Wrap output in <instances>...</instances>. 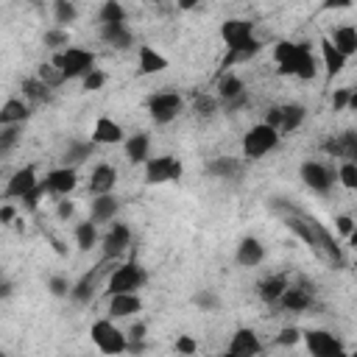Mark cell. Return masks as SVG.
<instances>
[{
  "label": "cell",
  "instance_id": "f1b7e54d",
  "mask_svg": "<svg viewBox=\"0 0 357 357\" xmlns=\"http://www.w3.org/2000/svg\"><path fill=\"white\" fill-rule=\"evenodd\" d=\"M25 117H28V106L17 98L6 100V106L0 109V126H20Z\"/></svg>",
  "mask_w": 357,
  "mask_h": 357
},
{
  "label": "cell",
  "instance_id": "7dc6e473",
  "mask_svg": "<svg viewBox=\"0 0 357 357\" xmlns=\"http://www.w3.org/2000/svg\"><path fill=\"white\" fill-rule=\"evenodd\" d=\"M349 98H351V89H335V95H332V109H335V112L349 109Z\"/></svg>",
  "mask_w": 357,
  "mask_h": 357
},
{
  "label": "cell",
  "instance_id": "f35d334b",
  "mask_svg": "<svg viewBox=\"0 0 357 357\" xmlns=\"http://www.w3.org/2000/svg\"><path fill=\"white\" fill-rule=\"evenodd\" d=\"M36 78H39V81H45L50 89H53V86H59V84L64 81V75H61V70H59L56 64H42V67H39V73H36Z\"/></svg>",
  "mask_w": 357,
  "mask_h": 357
},
{
  "label": "cell",
  "instance_id": "44dd1931",
  "mask_svg": "<svg viewBox=\"0 0 357 357\" xmlns=\"http://www.w3.org/2000/svg\"><path fill=\"white\" fill-rule=\"evenodd\" d=\"M321 59H324V67H326L329 78H335L346 67V56L332 45V39H321Z\"/></svg>",
  "mask_w": 357,
  "mask_h": 357
},
{
  "label": "cell",
  "instance_id": "e0dca14e",
  "mask_svg": "<svg viewBox=\"0 0 357 357\" xmlns=\"http://www.w3.org/2000/svg\"><path fill=\"white\" fill-rule=\"evenodd\" d=\"M92 142L95 145H114V142H123V128L120 123H114L112 117H100L92 128Z\"/></svg>",
  "mask_w": 357,
  "mask_h": 357
},
{
  "label": "cell",
  "instance_id": "9a60e30c",
  "mask_svg": "<svg viewBox=\"0 0 357 357\" xmlns=\"http://www.w3.org/2000/svg\"><path fill=\"white\" fill-rule=\"evenodd\" d=\"M114 184H117V170L106 162H100L89 176V192L92 195H112Z\"/></svg>",
  "mask_w": 357,
  "mask_h": 357
},
{
  "label": "cell",
  "instance_id": "30bf717a",
  "mask_svg": "<svg viewBox=\"0 0 357 357\" xmlns=\"http://www.w3.org/2000/svg\"><path fill=\"white\" fill-rule=\"evenodd\" d=\"M304 343H307V351L312 357H335L340 351V340L326 329H307Z\"/></svg>",
  "mask_w": 357,
  "mask_h": 357
},
{
  "label": "cell",
  "instance_id": "484cf974",
  "mask_svg": "<svg viewBox=\"0 0 357 357\" xmlns=\"http://www.w3.org/2000/svg\"><path fill=\"white\" fill-rule=\"evenodd\" d=\"M279 304H282L284 310H290V312H304V310L312 304V296H310L307 287H287L284 296L279 298Z\"/></svg>",
  "mask_w": 357,
  "mask_h": 357
},
{
  "label": "cell",
  "instance_id": "4dcf8cb0",
  "mask_svg": "<svg viewBox=\"0 0 357 357\" xmlns=\"http://www.w3.org/2000/svg\"><path fill=\"white\" fill-rule=\"evenodd\" d=\"M287 287H290V284H287L284 276H271V279H265V282L259 284V298L268 301V304H273V301H279V298L284 296Z\"/></svg>",
  "mask_w": 357,
  "mask_h": 357
},
{
  "label": "cell",
  "instance_id": "f907efd6",
  "mask_svg": "<svg viewBox=\"0 0 357 357\" xmlns=\"http://www.w3.org/2000/svg\"><path fill=\"white\" fill-rule=\"evenodd\" d=\"M335 226H337V231H340V234H346V237H349V234L354 231L357 220H351L349 215H337V218H335Z\"/></svg>",
  "mask_w": 357,
  "mask_h": 357
},
{
  "label": "cell",
  "instance_id": "b9f144b4",
  "mask_svg": "<svg viewBox=\"0 0 357 357\" xmlns=\"http://www.w3.org/2000/svg\"><path fill=\"white\" fill-rule=\"evenodd\" d=\"M45 45L47 47H53V50H67V45H70V33L64 31V28H53V31H47L45 33Z\"/></svg>",
  "mask_w": 357,
  "mask_h": 357
},
{
  "label": "cell",
  "instance_id": "ee69618b",
  "mask_svg": "<svg viewBox=\"0 0 357 357\" xmlns=\"http://www.w3.org/2000/svg\"><path fill=\"white\" fill-rule=\"evenodd\" d=\"M298 340H304V332L296 329V326H284V329L276 335V343H279V346H296Z\"/></svg>",
  "mask_w": 357,
  "mask_h": 357
},
{
  "label": "cell",
  "instance_id": "7a4b0ae2",
  "mask_svg": "<svg viewBox=\"0 0 357 357\" xmlns=\"http://www.w3.org/2000/svg\"><path fill=\"white\" fill-rule=\"evenodd\" d=\"M220 36L229 50L223 59V67H229L234 61H245L262 47L259 39H254V22H248V20H226L220 28Z\"/></svg>",
  "mask_w": 357,
  "mask_h": 357
},
{
  "label": "cell",
  "instance_id": "11a10c76",
  "mask_svg": "<svg viewBox=\"0 0 357 357\" xmlns=\"http://www.w3.org/2000/svg\"><path fill=\"white\" fill-rule=\"evenodd\" d=\"M11 220H14V206L6 204V206L0 209V223H11Z\"/></svg>",
  "mask_w": 357,
  "mask_h": 357
},
{
  "label": "cell",
  "instance_id": "ffe728a7",
  "mask_svg": "<svg viewBox=\"0 0 357 357\" xmlns=\"http://www.w3.org/2000/svg\"><path fill=\"white\" fill-rule=\"evenodd\" d=\"M273 59L279 64L282 75H296V59H298V42H279L273 50Z\"/></svg>",
  "mask_w": 357,
  "mask_h": 357
},
{
  "label": "cell",
  "instance_id": "d6986e66",
  "mask_svg": "<svg viewBox=\"0 0 357 357\" xmlns=\"http://www.w3.org/2000/svg\"><path fill=\"white\" fill-rule=\"evenodd\" d=\"M262 257H265V248H262V243H259L257 237H243V240H240V245H237V262H240L243 268L259 265Z\"/></svg>",
  "mask_w": 357,
  "mask_h": 357
},
{
  "label": "cell",
  "instance_id": "bcb514c9",
  "mask_svg": "<svg viewBox=\"0 0 357 357\" xmlns=\"http://www.w3.org/2000/svg\"><path fill=\"white\" fill-rule=\"evenodd\" d=\"M20 137V126H3V134H0V151H8Z\"/></svg>",
  "mask_w": 357,
  "mask_h": 357
},
{
  "label": "cell",
  "instance_id": "3957f363",
  "mask_svg": "<svg viewBox=\"0 0 357 357\" xmlns=\"http://www.w3.org/2000/svg\"><path fill=\"white\" fill-rule=\"evenodd\" d=\"M53 64L61 70L64 78H86L95 70V53L84 47H67L53 56Z\"/></svg>",
  "mask_w": 357,
  "mask_h": 357
},
{
  "label": "cell",
  "instance_id": "9f6ffc18",
  "mask_svg": "<svg viewBox=\"0 0 357 357\" xmlns=\"http://www.w3.org/2000/svg\"><path fill=\"white\" fill-rule=\"evenodd\" d=\"M324 8H349L346 0H335V3H324Z\"/></svg>",
  "mask_w": 357,
  "mask_h": 357
},
{
  "label": "cell",
  "instance_id": "681fc988",
  "mask_svg": "<svg viewBox=\"0 0 357 357\" xmlns=\"http://www.w3.org/2000/svg\"><path fill=\"white\" fill-rule=\"evenodd\" d=\"M176 349H178V354H187V357H190V354H195V349H198V346H195V340H192L190 335H178Z\"/></svg>",
  "mask_w": 357,
  "mask_h": 357
},
{
  "label": "cell",
  "instance_id": "603a6c76",
  "mask_svg": "<svg viewBox=\"0 0 357 357\" xmlns=\"http://www.w3.org/2000/svg\"><path fill=\"white\" fill-rule=\"evenodd\" d=\"M100 36H103L112 47H117V50H126V47H131V42H134V36H131V31H128L126 22L103 25V28H100Z\"/></svg>",
  "mask_w": 357,
  "mask_h": 357
},
{
  "label": "cell",
  "instance_id": "8d00e7d4",
  "mask_svg": "<svg viewBox=\"0 0 357 357\" xmlns=\"http://www.w3.org/2000/svg\"><path fill=\"white\" fill-rule=\"evenodd\" d=\"M92 148H95V142H73L67 148V153H64V165L67 167H75L78 162H84L92 153Z\"/></svg>",
  "mask_w": 357,
  "mask_h": 357
},
{
  "label": "cell",
  "instance_id": "83f0119b",
  "mask_svg": "<svg viewBox=\"0 0 357 357\" xmlns=\"http://www.w3.org/2000/svg\"><path fill=\"white\" fill-rule=\"evenodd\" d=\"M117 215V198L114 195H95L92 198V220L103 223Z\"/></svg>",
  "mask_w": 357,
  "mask_h": 357
},
{
  "label": "cell",
  "instance_id": "60d3db41",
  "mask_svg": "<svg viewBox=\"0 0 357 357\" xmlns=\"http://www.w3.org/2000/svg\"><path fill=\"white\" fill-rule=\"evenodd\" d=\"M53 14H56V22H73L78 17V8L67 0H56L53 3Z\"/></svg>",
  "mask_w": 357,
  "mask_h": 357
},
{
  "label": "cell",
  "instance_id": "74e56055",
  "mask_svg": "<svg viewBox=\"0 0 357 357\" xmlns=\"http://www.w3.org/2000/svg\"><path fill=\"white\" fill-rule=\"evenodd\" d=\"M92 287H95V273H86V276L78 279V284H73L70 296H73L75 301H89V298H92Z\"/></svg>",
  "mask_w": 357,
  "mask_h": 357
},
{
  "label": "cell",
  "instance_id": "6125c7cd",
  "mask_svg": "<svg viewBox=\"0 0 357 357\" xmlns=\"http://www.w3.org/2000/svg\"><path fill=\"white\" fill-rule=\"evenodd\" d=\"M349 357H357V351H354V354H349Z\"/></svg>",
  "mask_w": 357,
  "mask_h": 357
},
{
  "label": "cell",
  "instance_id": "4fadbf2b",
  "mask_svg": "<svg viewBox=\"0 0 357 357\" xmlns=\"http://www.w3.org/2000/svg\"><path fill=\"white\" fill-rule=\"evenodd\" d=\"M326 151H329L332 156H337L340 162L357 165V131H343L340 137L329 139V142H326Z\"/></svg>",
  "mask_w": 357,
  "mask_h": 357
},
{
  "label": "cell",
  "instance_id": "4316f807",
  "mask_svg": "<svg viewBox=\"0 0 357 357\" xmlns=\"http://www.w3.org/2000/svg\"><path fill=\"white\" fill-rule=\"evenodd\" d=\"M148 148H151V139L148 134H134L126 139V156L128 162L139 165V162H148Z\"/></svg>",
  "mask_w": 357,
  "mask_h": 357
},
{
  "label": "cell",
  "instance_id": "1f68e13d",
  "mask_svg": "<svg viewBox=\"0 0 357 357\" xmlns=\"http://www.w3.org/2000/svg\"><path fill=\"white\" fill-rule=\"evenodd\" d=\"M218 95L223 98V103H231L240 95H245V86H243V81L237 75H223L220 84H218Z\"/></svg>",
  "mask_w": 357,
  "mask_h": 357
},
{
  "label": "cell",
  "instance_id": "d4e9b609",
  "mask_svg": "<svg viewBox=\"0 0 357 357\" xmlns=\"http://www.w3.org/2000/svg\"><path fill=\"white\" fill-rule=\"evenodd\" d=\"M315 70H318V64H315V56H312V45H310V42H298L296 78H301V81H310V78H315Z\"/></svg>",
  "mask_w": 357,
  "mask_h": 357
},
{
  "label": "cell",
  "instance_id": "db71d44e",
  "mask_svg": "<svg viewBox=\"0 0 357 357\" xmlns=\"http://www.w3.org/2000/svg\"><path fill=\"white\" fill-rule=\"evenodd\" d=\"M56 215H59L61 220H67V218L73 215V201H59V206H56Z\"/></svg>",
  "mask_w": 357,
  "mask_h": 357
},
{
  "label": "cell",
  "instance_id": "2e32d148",
  "mask_svg": "<svg viewBox=\"0 0 357 357\" xmlns=\"http://www.w3.org/2000/svg\"><path fill=\"white\" fill-rule=\"evenodd\" d=\"M128 243H131L128 226H126V223H114V226L109 229V234L103 237V257H106V259H109V257H120V254L128 248Z\"/></svg>",
  "mask_w": 357,
  "mask_h": 357
},
{
  "label": "cell",
  "instance_id": "7bdbcfd3",
  "mask_svg": "<svg viewBox=\"0 0 357 357\" xmlns=\"http://www.w3.org/2000/svg\"><path fill=\"white\" fill-rule=\"evenodd\" d=\"M192 112H195L198 117H212V114L218 112V100L209 98V95H198L195 103H192Z\"/></svg>",
  "mask_w": 357,
  "mask_h": 357
},
{
  "label": "cell",
  "instance_id": "ba28073f",
  "mask_svg": "<svg viewBox=\"0 0 357 357\" xmlns=\"http://www.w3.org/2000/svg\"><path fill=\"white\" fill-rule=\"evenodd\" d=\"M178 112H181V98H178V92H156V95L148 98V114H151V120L159 123V126L170 123Z\"/></svg>",
  "mask_w": 357,
  "mask_h": 357
},
{
  "label": "cell",
  "instance_id": "d590c367",
  "mask_svg": "<svg viewBox=\"0 0 357 357\" xmlns=\"http://www.w3.org/2000/svg\"><path fill=\"white\" fill-rule=\"evenodd\" d=\"M100 22L103 25H114V22H126V8L117 0H106L100 6Z\"/></svg>",
  "mask_w": 357,
  "mask_h": 357
},
{
  "label": "cell",
  "instance_id": "7402d4cb",
  "mask_svg": "<svg viewBox=\"0 0 357 357\" xmlns=\"http://www.w3.org/2000/svg\"><path fill=\"white\" fill-rule=\"evenodd\" d=\"M329 39H332V45H335L346 59L357 53V28H354V25H340V28H335Z\"/></svg>",
  "mask_w": 357,
  "mask_h": 357
},
{
  "label": "cell",
  "instance_id": "6da1fadb",
  "mask_svg": "<svg viewBox=\"0 0 357 357\" xmlns=\"http://www.w3.org/2000/svg\"><path fill=\"white\" fill-rule=\"evenodd\" d=\"M287 226L310 245V248H315L326 262H332V265H340L343 262V257H340V248L335 245V240L329 237V231L315 220V218H307V215H298V212H287Z\"/></svg>",
  "mask_w": 357,
  "mask_h": 357
},
{
  "label": "cell",
  "instance_id": "94428289",
  "mask_svg": "<svg viewBox=\"0 0 357 357\" xmlns=\"http://www.w3.org/2000/svg\"><path fill=\"white\" fill-rule=\"evenodd\" d=\"M220 357H234V354H231V351H226V354H220Z\"/></svg>",
  "mask_w": 357,
  "mask_h": 357
},
{
  "label": "cell",
  "instance_id": "8fae6325",
  "mask_svg": "<svg viewBox=\"0 0 357 357\" xmlns=\"http://www.w3.org/2000/svg\"><path fill=\"white\" fill-rule=\"evenodd\" d=\"M42 181H45L47 192H53V195H59V198H67V192H73L75 184H78V178H75V167H67V165L50 170Z\"/></svg>",
  "mask_w": 357,
  "mask_h": 357
},
{
  "label": "cell",
  "instance_id": "5bb4252c",
  "mask_svg": "<svg viewBox=\"0 0 357 357\" xmlns=\"http://www.w3.org/2000/svg\"><path fill=\"white\" fill-rule=\"evenodd\" d=\"M259 349H262V343H259V337H257L254 329H237V332L231 335L229 351H231L234 357H257Z\"/></svg>",
  "mask_w": 357,
  "mask_h": 357
},
{
  "label": "cell",
  "instance_id": "c3c4849f",
  "mask_svg": "<svg viewBox=\"0 0 357 357\" xmlns=\"http://www.w3.org/2000/svg\"><path fill=\"white\" fill-rule=\"evenodd\" d=\"M70 290H73V287H70V282H67L64 276H53V279H50V293H53V296H67Z\"/></svg>",
  "mask_w": 357,
  "mask_h": 357
},
{
  "label": "cell",
  "instance_id": "ab89813d",
  "mask_svg": "<svg viewBox=\"0 0 357 357\" xmlns=\"http://www.w3.org/2000/svg\"><path fill=\"white\" fill-rule=\"evenodd\" d=\"M337 181H340L346 190H357V165L340 162V167H337Z\"/></svg>",
  "mask_w": 357,
  "mask_h": 357
},
{
  "label": "cell",
  "instance_id": "e575fe53",
  "mask_svg": "<svg viewBox=\"0 0 357 357\" xmlns=\"http://www.w3.org/2000/svg\"><path fill=\"white\" fill-rule=\"evenodd\" d=\"M75 243H78V248L81 251H89L95 243H98V229H95V223H78L75 226Z\"/></svg>",
  "mask_w": 357,
  "mask_h": 357
},
{
  "label": "cell",
  "instance_id": "6f0895ef",
  "mask_svg": "<svg viewBox=\"0 0 357 357\" xmlns=\"http://www.w3.org/2000/svg\"><path fill=\"white\" fill-rule=\"evenodd\" d=\"M349 109L357 112V89H351V98H349Z\"/></svg>",
  "mask_w": 357,
  "mask_h": 357
},
{
  "label": "cell",
  "instance_id": "cb8c5ba5",
  "mask_svg": "<svg viewBox=\"0 0 357 357\" xmlns=\"http://www.w3.org/2000/svg\"><path fill=\"white\" fill-rule=\"evenodd\" d=\"M167 67V59L153 50L151 45H139V73L142 75H153V73H162Z\"/></svg>",
  "mask_w": 357,
  "mask_h": 357
},
{
  "label": "cell",
  "instance_id": "836d02e7",
  "mask_svg": "<svg viewBox=\"0 0 357 357\" xmlns=\"http://www.w3.org/2000/svg\"><path fill=\"white\" fill-rule=\"evenodd\" d=\"M209 173L220 176V178H234L240 173V162L237 159H229V156H220V159H212L209 162Z\"/></svg>",
  "mask_w": 357,
  "mask_h": 357
},
{
  "label": "cell",
  "instance_id": "f5cc1de1",
  "mask_svg": "<svg viewBox=\"0 0 357 357\" xmlns=\"http://www.w3.org/2000/svg\"><path fill=\"white\" fill-rule=\"evenodd\" d=\"M195 301H198L201 307H206V310H215V307H218V298H215L212 293H206V290H204L201 296H195Z\"/></svg>",
  "mask_w": 357,
  "mask_h": 357
},
{
  "label": "cell",
  "instance_id": "816d5d0a",
  "mask_svg": "<svg viewBox=\"0 0 357 357\" xmlns=\"http://www.w3.org/2000/svg\"><path fill=\"white\" fill-rule=\"evenodd\" d=\"M265 123H268L271 128H276V131H279V126H282V106H273V109H268V114H265Z\"/></svg>",
  "mask_w": 357,
  "mask_h": 357
},
{
  "label": "cell",
  "instance_id": "277c9868",
  "mask_svg": "<svg viewBox=\"0 0 357 357\" xmlns=\"http://www.w3.org/2000/svg\"><path fill=\"white\" fill-rule=\"evenodd\" d=\"M279 137L282 134L276 128H271L268 123H257L243 137V156L245 159H262L265 153H271L279 145Z\"/></svg>",
  "mask_w": 357,
  "mask_h": 357
},
{
  "label": "cell",
  "instance_id": "7c38bea8",
  "mask_svg": "<svg viewBox=\"0 0 357 357\" xmlns=\"http://www.w3.org/2000/svg\"><path fill=\"white\" fill-rule=\"evenodd\" d=\"M36 187H39L36 170H33V165H25V167H20V170L8 178L6 195H8V198H25V195H31Z\"/></svg>",
  "mask_w": 357,
  "mask_h": 357
},
{
  "label": "cell",
  "instance_id": "91938a15",
  "mask_svg": "<svg viewBox=\"0 0 357 357\" xmlns=\"http://www.w3.org/2000/svg\"><path fill=\"white\" fill-rule=\"evenodd\" d=\"M335 357H349V354H346V351H343V349H340V351H337V354H335Z\"/></svg>",
  "mask_w": 357,
  "mask_h": 357
},
{
  "label": "cell",
  "instance_id": "f546056e",
  "mask_svg": "<svg viewBox=\"0 0 357 357\" xmlns=\"http://www.w3.org/2000/svg\"><path fill=\"white\" fill-rule=\"evenodd\" d=\"M304 117H307L304 106H298V103H287V106H282V126H279V134H290V131H296V128L304 123Z\"/></svg>",
  "mask_w": 357,
  "mask_h": 357
},
{
  "label": "cell",
  "instance_id": "680465c9",
  "mask_svg": "<svg viewBox=\"0 0 357 357\" xmlns=\"http://www.w3.org/2000/svg\"><path fill=\"white\" fill-rule=\"evenodd\" d=\"M349 245H354V248H357V226H354V231L349 234Z\"/></svg>",
  "mask_w": 357,
  "mask_h": 357
},
{
  "label": "cell",
  "instance_id": "ac0fdd59",
  "mask_svg": "<svg viewBox=\"0 0 357 357\" xmlns=\"http://www.w3.org/2000/svg\"><path fill=\"white\" fill-rule=\"evenodd\" d=\"M142 310V301L137 293H120V296H109V315L112 318H128L134 312Z\"/></svg>",
  "mask_w": 357,
  "mask_h": 357
},
{
  "label": "cell",
  "instance_id": "d6a6232c",
  "mask_svg": "<svg viewBox=\"0 0 357 357\" xmlns=\"http://www.w3.org/2000/svg\"><path fill=\"white\" fill-rule=\"evenodd\" d=\"M22 95H25L28 100L42 103V100L50 98V86H47L45 81H39V78H25V81H22Z\"/></svg>",
  "mask_w": 357,
  "mask_h": 357
},
{
  "label": "cell",
  "instance_id": "8992f818",
  "mask_svg": "<svg viewBox=\"0 0 357 357\" xmlns=\"http://www.w3.org/2000/svg\"><path fill=\"white\" fill-rule=\"evenodd\" d=\"M145 271L137 262H126L120 268H114V273L109 276V296H120V293H137L145 284Z\"/></svg>",
  "mask_w": 357,
  "mask_h": 357
},
{
  "label": "cell",
  "instance_id": "9c48e42d",
  "mask_svg": "<svg viewBox=\"0 0 357 357\" xmlns=\"http://www.w3.org/2000/svg\"><path fill=\"white\" fill-rule=\"evenodd\" d=\"M301 181L310 187V190H315V192H329L332 190V184L337 181V173H332L326 165H321V162H304L301 165Z\"/></svg>",
  "mask_w": 357,
  "mask_h": 357
},
{
  "label": "cell",
  "instance_id": "5b68a950",
  "mask_svg": "<svg viewBox=\"0 0 357 357\" xmlns=\"http://www.w3.org/2000/svg\"><path fill=\"white\" fill-rule=\"evenodd\" d=\"M89 337H92V343L103 351V354H109V357H114V354H123V351H128V337L112 324V321H95L92 324V329H89Z\"/></svg>",
  "mask_w": 357,
  "mask_h": 357
},
{
  "label": "cell",
  "instance_id": "52a82bcc",
  "mask_svg": "<svg viewBox=\"0 0 357 357\" xmlns=\"http://www.w3.org/2000/svg\"><path fill=\"white\" fill-rule=\"evenodd\" d=\"M181 162L176 156H151L145 162V181L148 184H165L181 178Z\"/></svg>",
  "mask_w": 357,
  "mask_h": 357
},
{
  "label": "cell",
  "instance_id": "f6af8a7d",
  "mask_svg": "<svg viewBox=\"0 0 357 357\" xmlns=\"http://www.w3.org/2000/svg\"><path fill=\"white\" fill-rule=\"evenodd\" d=\"M103 84H106V73H103V70H98V67L84 78V89H86V92H95V89H100Z\"/></svg>",
  "mask_w": 357,
  "mask_h": 357
}]
</instances>
